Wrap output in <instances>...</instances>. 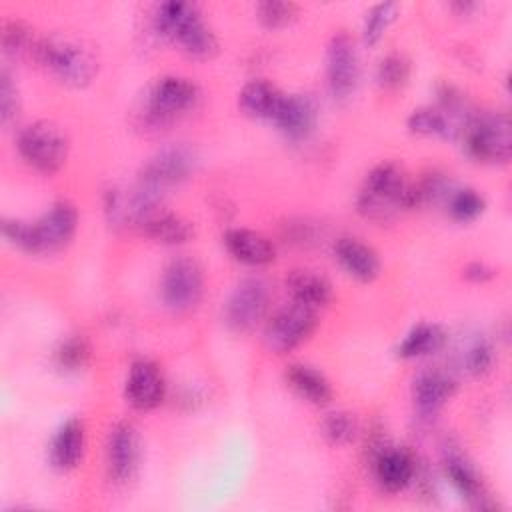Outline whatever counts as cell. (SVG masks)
<instances>
[{"label":"cell","instance_id":"obj_28","mask_svg":"<svg viewBox=\"0 0 512 512\" xmlns=\"http://www.w3.org/2000/svg\"><path fill=\"white\" fill-rule=\"evenodd\" d=\"M406 126L412 134L420 136H444L448 134V120L442 110L422 106L412 110V114L406 120Z\"/></svg>","mask_w":512,"mask_h":512},{"label":"cell","instance_id":"obj_25","mask_svg":"<svg viewBox=\"0 0 512 512\" xmlns=\"http://www.w3.org/2000/svg\"><path fill=\"white\" fill-rule=\"evenodd\" d=\"M444 344V332L436 324H418L414 326L404 340L398 344L396 354L400 358H420L436 352Z\"/></svg>","mask_w":512,"mask_h":512},{"label":"cell","instance_id":"obj_4","mask_svg":"<svg viewBox=\"0 0 512 512\" xmlns=\"http://www.w3.org/2000/svg\"><path fill=\"white\" fill-rule=\"evenodd\" d=\"M16 146L24 162L42 174L58 172L68 158V138L48 120H38L22 128Z\"/></svg>","mask_w":512,"mask_h":512},{"label":"cell","instance_id":"obj_35","mask_svg":"<svg viewBox=\"0 0 512 512\" xmlns=\"http://www.w3.org/2000/svg\"><path fill=\"white\" fill-rule=\"evenodd\" d=\"M494 362V354H492V348L488 342L484 340H478L476 344L470 346L468 350V356H466V366L472 374H484L490 370Z\"/></svg>","mask_w":512,"mask_h":512},{"label":"cell","instance_id":"obj_6","mask_svg":"<svg viewBox=\"0 0 512 512\" xmlns=\"http://www.w3.org/2000/svg\"><path fill=\"white\" fill-rule=\"evenodd\" d=\"M32 56L52 70L64 84L74 88L86 86L96 74V60L92 54L74 42L38 40Z\"/></svg>","mask_w":512,"mask_h":512},{"label":"cell","instance_id":"obj_24","mask_svg":"<svg viewBox=\"0 0 512 512\" xmlns=\"http://www.w3.org/2000/svg\"><path fill=\"white\" fill-rule=\"evenodd\" d=\"M444 468H446V476L450 478L452 486L458 490L462 498H466L476 506H484L482 502L486 496H484L482 480L478 478L476 470L470 466V462L462 454L450 452L444 460Z\"/></svg>","mask_w":512,"mask_h":512},{"label":"cell","instance_id":"obj_27","mask_svg":"<svg viewBox=\"0 0 512 512\" xmlns=\"http://www.w3.org/2000/svg\"><path fill=\"white\" fill-rule=\"evenodd\" d=\"M408 78H410V62L406 56L398 52H390L378 62L376 80L382 88L398 90L408 82Z\"/></svg>","mask_w":512,"mask_h":512},{"label":"cell","instance_id":"obj_29","mask_svg":"<svg viewBox=\"0 0 512 512\" xmlns=\"http://www.w3.org/2000/svg\"><path fill=\"white\" fill-rule=\"evenodd\" d=\"M484 208H486L484 198L472 188L456 190L448 200V210H450L452 218L458 222L476 220L484 212Z\"/></svg>","mask_w":512,"mask_h":512},{"label":"cell","instance_id":"obj_34","mask_svg":"<svg viewBox=\"0 0 512 512\" xmlns=\"http://www.w3.org/2000/svg\"><path fill=\"white\" fill-rule=\"evenodd\" d=\"M18 116V90L10 78V74L4 70L0 74V118L2 124H10Z\"/></svg>","mask_w":512,"mask_h":512},{"label":"cell","instance_id":"obj_36","mask_svg":"<svg viewBox=\"0 0 512 512\" xmlns=\"http://www.w3.org/2000/svg\"><path fill=\"white\" fill-rule=\"evenodd\" d=\"M462 276L468 280V282H474V284H484L488 280L494 278V270L484 264V262H468L462 270Z\"/></svg>","mask_w":512,"mask_h":512},{"label":"cell","instance_id":"obj_14","mask_svg":"<svg viewBox=\"0 0 512 512\" xmlns=\"http://www.w3.org/2000/svg\"><path fill=\"white\" fill-rule=\"evenodd\" d=\"M272 122L288 140H304L316 126V104L308 94H284Z\"/></svg>","mask_w":512,"mask_h":512},{"label":"cell","instance_id":"obj_1","mask_svg":"<svg viewBox=\"0 0 512 512\" xmlns=\"http://www.w3.org/2000/svg\"><path fill=\"white\" fill-rule=\"evenodd\" d=\"M78 212L68 200L54 202L38 220H2V236L28 254H50L64 248L76 234Z\"/></svg>","mask_w":512,"mask_h":512},{"label":"cell","instance_id":"obj_17","mask_svg":"<svg viewBox=\"0 0 512 512\" xmlns=\"http://www.w3.org/2000/svg\"><path fill=\"white\" fill-rule=\"evenodd\" d=\"M374 474L386 492H400L414 478V458L404 448L386 446L376 454Z\"/></svg>","mask_w":512,"mask_h":512},{"label":"cell","instance_id":"obj_15","mask_svg":"<svg viewBox=\"0 0 512 512\" xmlns=\"http://www.w3.org/2000/svg\"><path fill=\"white\" fill-rule=\"evenodd\" d=\"M334 256L340 266L360 282H372L380 274V258L372 246L354 236H342L334 244Z\"/></svg>","mask_w":512,"mask_h":512},{"label":"cell","instance_id":"obj_22","mask_svg":"<svg viewBox=\"0 0 512 512\" xmlns=\"http://www.w3.org/2000/svg\"><path fill=\"white\" fill-rule=\"evenodd\" d=\"M140 226H142V232L150 240L164 244V246H178V244L192 240V236H194L192 222H188L186 218L172 214V212H164V214L154 212Z\"/></svg>","mask_w":512,"mask_h":512},{"label":"cell","instance_id":"obj_9","mask_svg":"<svg viewBox=\"0 0 512 512\" xmlns=\"http://www.w3.org/2000/svg\"><path fill=\"white\" fill-rule=\"evenodd\" d=\"M270 306L268 284L260 278H244L230 294L224 306V320L230 330L246 334L266 316Z\"/></svg>","mask_w":512,"mask_h":512},{"label":"cell","instance_id":"obj_5","mask_svg":"<svg viewBox=\"0 0 512 512\" xmlns=\"http://www.w3.org/2000/svg\"><path fill=\"white\" fill-rule=\"evenodd\" d=\"M466 152L486 164H504L512 154L510 118L504 112L482 114L466 128Z\"/></svg>","mask_w":512,"mask_h":512},{"label":"cell","instance_id":"obj_11","mask_svg":"<svg viewBox=\"0 0 512 512\" xmlns=\"http://www.w3.org/2000/svg\"><path fill=\"white\" fill-rule=\"evenodd\" d=\"M198 86L182 76L160 78L148 94V114L154 120H168L190 110L198 102Z\"/></svg>","mask_w":512,"mask_h":512},{"label":"cell","instance_id":"obj_23","mask_svg":"<svg viewBox=\"0 0 512 512\" xmlns=\"http://www.w3.org/2000/svg\"><path fill=\"white\" fill-rule=\"evenodd\" d=\"M286 382L308 402L324 406L332 400V386L326 376L308 364H290L286 370Z\"/></svg>","mask_w":512,"mask_h":512},{"label":"cell","instance_id":"obj_10","mask_svg":"<svg viewBox=\"0 0 512 512\" xmlns=\"http://www.w3.org/2000/svg\"><path fill=\"white\" fill-rule=\"evenodd\" d=\"M326 78L330 94L336 100H346L354 94L360 78V64L354 40L346 32L330 38L326 48Z\"/></svg>","mask_w":512,"mask_h":512},{"label":"cell","instance_id":"obj_19","mask_svg":"<svg viewBox=\"0 0 512 512\" xmlns=\"http://www.w3.org/2000/svg\"><path fill=\"white\" fill-rule=\"evenodd\" d=\"M86 432L80 418L66 420L54 434L50 444V462L58 470H72L84 456Z\"/></svg>","mask_w":512,"mask_h":512},{"label":"cell","instance_id":"obj_21","mask_svg":"<svg viewBox=\"0 0 512 512\" xmlns=\"http://www.w3.org/2000/svg\"><path fill=\"white\" fill-rule=\"evenodd\" d=\"M284 94L266 80H250L238 94L240 108L252 118L274 120Z\"/></svg>","mask_w":512,"mask_h":512},{"label":"cell","instance_id":"obj_13","mask_svg":"<svg viewBox=\"0 0 512 512\" xmlns=\"http://www.w3.org/2000/svg\"><path fill=\"white\" fill-rule=\"evenodd\" d=\"M140 460V440L134 424L118 422L108 436V468L116 482H128Z\"/></svg>","mask_w":512,"mask_h":512},{"label":"cell","instance_id":"obj_31","mask_svg":"<svg viewBox=\"0 0 512 512\" xmlns=\"http://www.w3.org/2000/svg\"><path fill=\"white\" fill-rule=\"evenodd\" d=\"M258 20L266 28H284L292 24L298 16V6L294 2H282V0H266L256 6Z\"/></svg>","mask_w":512,"mask_h":512},{"label":"cell","instance_id":"obj_32","mask_svg":"<svg viewBox=\"0 0 512 512\" xmlns=\"http://www.w3.org/2000/svg\"><path fill=\"white\" fill-rule=\"evenodd\" d=\"M90 356V348L82 336H70L66 338L54 352V360L58 368L66 372H76L80 370Z\"/></svg>","mask_w":512,"mask_h":512},{"label":"cell","instance_id":"obj_37","mask_svg":"<svg viewBox=\"0 0 512 512\" xmlns=\"http://www.w3.org/2000/svg\"><path fill=\"white\" fill-rule=\"evenodd\" d=\"M452 8H456V10H460V12H468V10H474L476 4H472V2H454Z\"/></svg>","mask_w":512,"mask_h":512},{"label":"cell","instance_id":"obj_8","mask_svg":"<svg viewBox=\"0 0 512 512\" xmlns=\"http://www.w3.org/2000/svg\"><path fill=\"white\" fill-rule=\"evenodd\" d=\"M204 294V272L192 258L180 256L168 262L160 280V296L174 312L192 310Z\"/></svg>","mask_w":512,"mask_h":512},{"label":"cell","instance_id":"obj_26","mask_svg":"<svg viewBox=\"0 0 512 512\" xmlns=\"http://www.w3.org/2000/svg\"><path fill=\"white\" fill-rule=\"evenodd\" d=\"M398 14V4L396 2H380L374 4L364 20V42L374 46L382 40V36L386 34V30L390 28V24L396 20Z\"/></svg>","mask_w":512,"mask_h":512},{"label":"cell","instance_id":"obj_18","mask_svg":"<svg viewBox=\"0 0 512 512\" xmlns=\"http://www.w3.org/2000/svg\"><path fill=\"white\" fill-rule=\"evenodd\" d=\"M456 392V382L438 370L422 372L414 380L412 398L422 416H434Z\"/></svg>","mask_w":512,"mask_h":512},{"label":"cell","instance_id":"obj_2","mask_svg":"<svg viewBox=\"0 0 512 512\" xmlns=\"http://www.w3.org/2000/svg\"><path fill=\"white\" fill-rule=\"evenodd\" d=\"M358 212L372 220H388L398 210L418 206L416 186L394 162L376 164L364 178L356 198Z\"/></svg>","mask_w":512,"mask_h":512},{"label":"cell","instance_id":"obj_12","mask_svg":"<svg viewBox=\"0 0 512 512\" xmlns=\"http://www.w3.org/2000/svg\"><path fill=\"white\" fill-rule=\"evenodd\" d=\"M124 396L136 410H154L166 398V380L162 370L152 360L140 358L130 366Z\"/></svg>","mask_w":512,"mask_h":512},{"label":"cell","instance_id":"obj_30","mask_svg":"<svg viewBox=\"0 0 512 512\" xmlns=\"http://www.w3.org/2000/svg\"><path fill=\"white\" fill-rule=\"evenodd\" d=\"M356 432H358V424L354 416L348 412H332L322 422V434L334 446L350 444Z\"/></svg>","mask_w":512,"mask_h":512},{"label":"cell","instance_id":"obj_3","mask_svg":"<svg viewBox=\"0 0 512 512\" xmlns=\"http://www.w3.org/2000/svg\"><path fill=\"white\" fill-rule=\"evenodd\" d=\"M154 30L194 58H212L218 50L214 32L202 20L198 6L190 2H162L154 12Z\"/></svg>","mask_w":512,"mask_h":512},{"label":"cell","instance_id":"obj_7","mask_svg":"<svg viewBox=\"0 0 512 512\" xmlns=\"http://www.w3.org/2000/svg\"><path fill=\"white\" fill-rule=\"evenodd\" d=\"M316 328V312L292 302L276 310L264 324V344L276 354L290 352L306 342Z\"/></svg>","mask_w":512,"mask_h":512},{"label":"cell","instance_id":"obj_20","mask_svg":"<svg viewBox=\"0 0 512 512\" xmlns=\"http://www.w3.org/2000/svg\"><path fill=\"white\" fill-rule=\"evenodd\" d=\"M286 290L292 296V302L304 304L312 310L326 306L332 298V286L326 276L316 270L296 268L286 276Z\"/></svg>","mask_w":512,"mask_h":512},{"label":"cell","instance_id":"obj_33","mask_svg":"<svg viewBox=\"0 0 512 512\" xmlns=\"http://www.w3.org/2000/svg\"><path fill=\"white\" fill-rule=\"evenodd\" d=\"M36 42L30 34V30L22 24V22H8L2 30V48L8 56H22V54H30L36 48Z\"/></svg>","mask_w":512,"mask_h":512},{"label":"cell","instance_id":"obj_16","mask_svg":"<svg viewBox=\"0 0 512 512\" xmlns=\"http://www.w3.org/2000/svg\"><path fill=\"white\" fill-rule=\"evenodd\" d=\"M224 246L230 256L248 266H266L274 262L276 248L260 232L248 228H232L224 234Z\"/></svg>","mask_w":512,"mask_h":512}]
</instances>
